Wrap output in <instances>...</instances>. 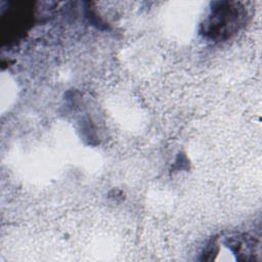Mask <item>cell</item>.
I'll list each match as a JSON object with an SVG mask.
<instances>
[{
	"mask_svg": "<svg viewBox=\"0 0 262 262\" xmlns=\"http://www.w3.org/2000/svg\"><path fill=\"white\" fill-rule=\"evenodd\" d=\"M242 8L235 2L215 3L210 17L205 25L207 34L214 38H222L234 32L243 17Z\"/></svg>",
	"mask_w": 262,
	"mask_h": 262,
	"instance_id": "1",
	"label": "cell"
}]
</instances>
